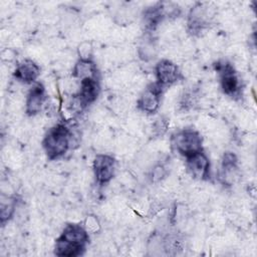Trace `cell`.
I'll use <instances>...</instances> for the list:
<instances>
[{
  "label": "cell",
  "mask_w": 257,
  "mask_h": 257,
  "mask_svg": "<svg viewBox=\"0 0 257 257\" xmlns=\"http://www.w3.org/2000/svg\"><path fill=\"white\" fill-rule=\"evenodd\" d=\"M40 74V67L31 59L22 60L14 71V76L17 80L24 83L34 82Z\"/></svg>",
  "instance_id": "11"
},
{
  "label": "cell",
  "mask_w": 257,
  "mask_h": 257,
  "mask_svg": "<svg viewBox=\"0 0 257 257\" xmlns=\"http://www.w3.org/2000/svg\"><path fill=\"white\" fill-rule=\"evenodd\" d=\"M163 87L157 82L151 83L141 94L138 100V107L147 113H155L161 102Z\"/></svg>",
  "instance_id": "7"
},
{
  "label": "cell",
  "mask_w": 257,
  "mask_h": 257,
  "mask_svg": "<svg viewBox=\"0 0 257 257\" xmlns=\"http://www.w3.org/2000/svg\"><path fill=\"white\" fill-rule=\"evenodd\" d=\"M16 207V200L12 197L8 196H1V202H0V220L1 224H4L5 222L9 221L14 212Z\"/></svg>",
  "instance_id": "16"
},
{
  "label": "cell",
  "mask_w": 257,
  "mask_h": 257,
  "mask_svg": "<svg viewBox=\"0 0 257 257\" xmlns=\"http://www.w3.org/2000/svg\"><path fill=\"white\" fill-rule=\"evenodd\" d=\"M72 75L79 81L97 79V68L92 59H78L72 69Z\"/></svg>",
  "instance_id": "14"
},
{
  "label": "cell",
  "mask_w": 257,
  "mask_h": 257,
  "mask_svg": "<svg viewBox=\"0 0 257 257\" xmlns=\"http://www.w3.org/2000/svg\"><path fill=\"white\" fill-rule=\"evenodd\" d=\"M115 169V161L109 155H97L93 161L94 177L99 185H104L110 182L113 178Z\"/></svg>",
  "instance_id": "8"
},
{
  "label": "cell",
  "mask_w": 257,
  "mask_h": 257,
  "mask_svg": "<svg viewBox=\"0 0 257 257\" xmlns=\"http://www.w3.org/2000/svg\"><path fill=\"white\" fill-rule=\"evenodd\" d=\"M166 176V169L164 168L163 165H157L151 174L152 177V182H160L164 177Z\"/></svg>",
  "instance_id": "20"
},
{
  "label": "cell",
  "mask_w": 257,
  "mask_h": 257,
  "mask_svg": "<svg viewBox=\"0 0 257 257\" xmlns=\"http://www.w3.org/2000/svg\"><path fill=\"white\" fill-rule=\"evenodd\" d=\"M155 74L156 82L163 88L176 83L182 77L178 65L169 59H162L157 63Z\"/></svg>",
  "instance_id": "6"
},
{
  "label": "cell",
  "mask_w": 257,
  "mask_h": 257,
  "mask_svg": "<svg viewBox=\"0 0 257 257\" xmlns=\"http://www.w3.org/2000/svg\"><path fill=\"white\" fill-rule=\"evenodd\" d=\"M71 144L72 133L62 123H58L51 127L42 142L43 149L50 160H55L65 155Z\"/></svg>",
  "instance_id": "2"
},
{
  "label": "cell",
  "mask_w": 257,
  "mask_h": 257,
  "mask_svg": "<svg viewBox=\"0 0 257 257\" xmlns=\"http://www.w3.org/2000/svg\"><path fill=\"white\" fill-rule=\"evenodd\" d=\"M213 13L211 8L206 3H197L190 10L188 16V28L189 31L193 34H198L204 31L208 27Z\"/></svg>",
  "instance_id": "4"
},
{
  "label": "cell",
  "mask_w": 257,
  "mask_h": 257,
  "mask_svg": "<svg viewBox=\"0 0 257 257\" xmlns=\"http://www.w3.org/2000/svg\"><path fill=\"white\" fill-rule=\"evenodd\" d=\"M182 248H183V242L176 235L168 236L164 240V249L169 254H177L179 251L182 250Z\"/></svg>",
  "instance_id": "17"
},
{
  "label": "cell",
  "mask_w": 257,
  "mask_h": 257,
  "mask_svg": "<svg viewBox=\"0 0 257 257\" xmlns=\"http://www.w3.org/2000/svg\"><path fill=\"white\" fill-rule=\"evenodd\" d=\"M203 140L200 134L192 128L177 132L172 137L173 148L185 158L203 151Z\"/></svg>",
  "instance_id": "3"
},
{
  "label": "cell",
  "mask_w": 257,
  "mask_h": 257,
  "mask_svg": "<svg viewBox=\"0 0 257 257\" xmlns=\"http://www.w3.org/2000/svg\"><path fill=\"white\" fill-rule=\"evenodd\" d=\"M216 70L220 73L223 92L229 96L237 95L241 84L233 66L226 61H219L216 64Z\"/></svg>",
  "instance_id": "5"
},
{
  "label": "cell",
  "mask_w": 257,
  "mask_h": 257,
  "mask_svg": "<svg viewBox=\"0 0 257 257\" xmlns=\"http://www.w3.org/2000/svg\"><path fill=\"white\" fill-rule=\"evenodd\" d=\"M167 128H168V121L163 117L158 118L153 124V132L156 136H163L167 132Z\"/></svg>",
  "instance_id": "19"
},
{
  "label": "cell",
  "mask_w": 257,
  "mask_h": 257,
  "mask_svg": "<svg viewBox=\"0 0 257 257\" xmlns=\"http://www.w3.org/2000/svg\"><path fill=\"white\" fill-rule=\"evenodd\" d=\"M79 59H92V46L88 42H83L78 46Z\"/></svg>",
  "instance_id": "18"
},
{
  "label": "cell",
  "mask_w": 257,
  "mask_h": 257,
  "mask_svg": "<svg viewBox=\"0 0 257 257\" xmlns=\"http://www.w3.org/2000/svg\"><path fill=\"white\" fill-rule=\"evenodd\" d=\"M237 162L238 159L235 154L227 152L223 155L220 170V179L224 184L230 185L237 177Z\"/></svg>",
  "instance_id": "13"
},
{
  "label": "cell",
  "mask_w": 257,
  "mask_h": 257,
  "mask_svg": "<svg viewBox=\"0 0 257 257\" xmlns=\"http://www.w3.org/2000/svg\"><path fill=\"white\" fill-rule=\"evenodd\" d=\"M88 242V232L78 224H68L56 239L54 253L57 256L74 257L81 255Z\"/></svg>",
  "instance_id": "1"
},
{
  "label": "cell",
  "mask_w": 257,
  "mask_h": 257,
  "mask_svg": "<svg viewBox=\"0 0 257 257\" xmlns=\"http://www.w3.org/2000/svg\"><path fill=\"white\" fill-rule=\"evenodd\" d=\"M187 168L190 174L198 180H208L210 177V162L206 154L201 151L188 158Z\"/></svg>",
  "instance_id": "9"
},
{
  "label": "cell",
  "mask_w": 257,
  "mask_h": 257,
  "mask_svg": "<svg viewBox=\"0 0 257 257\" xmlns=\"http://www.w3.org/2000/svg\"><path fill=\"white\" fill-rule=\"evenodd\" d=\"M99 93V84L97 79H84L80 81V86L76 98L82 105V107L87 104L92 103Z\"/></svg>",
  "instance_id": "12"
},
{
  "label": "cell",
  "mask_w": 257,
  "mask_h": 257,
  "mask_svg": "<svg viewBox=\"0 0 257 257\" xmlns=\"http://www.w3.org/2000/svg\"><path fill=\"white\" fill-rule=\"evenodd\" d=\"M84 224V228L87 232H95L98 228V221L94 216H88Z\"/></svg>",
  "instance_id": "21"
},
{
  "label": "cell",
  "mask_w": 257,
  "mask_h": 257,
  "mask_svg": "<svg viewBox=\"0 0 257 257\" xmlns=\"http://www.w3.org/2000/svg\"><path fill=\"white\" fill-rule=\"evenodd\" d=\"M165 17L166 15L164 13L162 2L147 8L144 11V15H143V21L147 31L149 32L154 31Z\"/></svg>",
  "instance_id": "15"
},
{
  "label": "cell",
  "mask_w": 257,
  "mask_h": 257,
  "mask_svg": "<svg viewBox=\"0 0 257 257\" xmlns=\"http://www.w3.org/2000/svg\"><path fill=\"white\" fill-rule=\"evenodd\" d=\"M46 100L45 88L41 83H36L29 90L26 102H25V111L28 115H35L41 111L44 102Z\"/></svg>",
  "instance_id": "10"
}]
</instances>
